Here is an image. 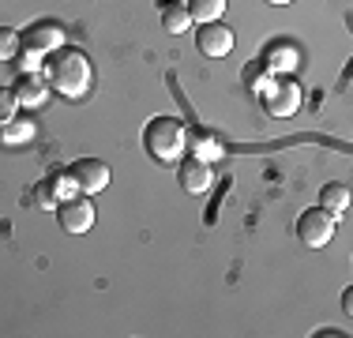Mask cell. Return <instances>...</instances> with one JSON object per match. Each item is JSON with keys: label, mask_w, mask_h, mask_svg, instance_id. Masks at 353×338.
<instances>
[{"label": "cell", "mask_w": 353, "mask_h": 338, "mask_svg": "<svg viewBox=\"0 0 353 338\" xmlns=\"http://www.w3.org/2000/svg\"><path fill=\"white\" fill-rule=\"evenodd\" d=\"M196 49L203 57H225L233 49V30L225 27L222 19H214V23H199V30H196Z\"/></svg>", "instance_id": "52a82bcc"}, {"label": "cell", "mask_w": 353, "mask_h": 338, "mask_svg": "<svg viewBox=\"0 0 353 338\" xmlns=\"http://www.w3.org/2000/svg\"><path fill=\"white\" fill-rule=\"evenodd\" d=\"M72 192H75V184H72L68 169H64V173H53V177H46V181L38 184L34 199H38L46 210H57V203H61V199H68Z\"/></svg>", "instance_id": "30bf717a"}, {"label": "cell", "mask_w": 353, "mask_h": 338, "mask_svg": "<svg viewBox=\"0 0 353 338\" xmlns=\"http://www.w3.org/2000/svg\"><path fill=\"white\" fill-rule=\"evenodd\" d=\"M188 150H192V158H203V162H214V158H222V143L214 139V135H207V132H196L188 139Z\"/></svg>", "instance_id": "5bb4252c"}, {"label": "cell", "mask_w": 353, "mask_h": 338, "mask_svg": "<svg viewBox=\"0 0 353 338\" xmlns=\"http://www.w3.org/2000/svg\"><path fill=\"white\" fill-rule=\"evenodd\" d=\"M68 177H72L75 192L94 196V192H102L109 184V166L102 162V158H79V162L68 166Z\"/></svg>", "instance_id": "5b68a950"}, {"label": "cell", "mask_w": 353, "mask_h": 338, "mask_svg": "<svg viewBox=\"0 0 353 338\" xmlns=\"http://www.w3.org/2000/svg\"><path fill=\"white\" fill-rule=\"evenodd\" d=\"M46 87L49 83L41 79L38 72H23L12 90H15V98H19V106H41V101H46Z\"/></svg>", "instance_id": "8fae6325"}, {"label": "cell", "mask_w": 353, "mask_h": 338, "mask_svg": "<svg viewBox=\"0 0 353 338\" xmlns=\"http://www.w3.org/2000/svg\"><path fill=\"white\" fill-rule=\"evenodd\" d=\"M23 46L30 49V53H53V49L64 46V30L57 27V23H34L27 34H23Z\"/></svg>", "instance_id": "9c48e42d"}, {"label": "cell", "mask_w": 353, "mask_h": 338, "mask_svg": "<svg viewBox=\"0 0 353 338\" xmlns=\"http://www.w3.org/2000/svg\"><path fill=\"white\" fill-rule=\"evenodd\" d=\"M19 49H23V38H19V34L8 30V27H0V61L12 64L15 57H19Z\"/></svg>", "instance_id": "e0dca14e"}, {"label": "cell", "mask_w": 353, "mask_h": 338, "mask_svg": "<svg viewBox=\"0 0 353 338\" xmlns=\"http://www.w3.org/2000/svg\"><path fill=\"white\" fill-rule=\"evenodd\" d=\"M259 98H263V109L271 117H293L301 109V83H293L290 75H282V79L271 75V83L259 90Z\"/></svg>", "instance_id": "3957f363"}, {"label": "cell", "mask_w": 353, "mask_h": 338, "mask_svg": "<svg viewBox=\"0 0 353 338\" xmlns=\"http://www.w3.org/2000/svg\"><path fill=\"white\" fill-rule=\"evenodd\" d=\"M319 207L331 210V215L339 218L342 210H350V188H346V184H339V181L323 184V192H319Z\"/></svg>", "instance_id": "4fadbf2b"}, {"label": "cell", "mask_w": 353, "mask_h": 338, "mask_svg": "<svg viewBox=\"0 0 353 338\" xmlns=\"http://www.w3.org/2000/svg\"><path fill=\"white\" fill-rule=\"evenodd\" d=\"M19 68H23V72H38V68H41V53H30V49H27V61H19Z\"/></svg>", "instance_id": "ffe728a7"}, {"label": "cell", "mask_w": 353, "mask_h": 338, "mask_svg": "<svg viewBox=\"0 0 353 338\" xmlns=\"http://www.w3.org/2000/svg\"><path fill=\"white\" fill-rule=\"evenodd\" d=\"M15 109H19V98H15V90H12V87H0V124L12 121Z\"/></svg>", "instance_id": "ac0fdd59"}, {"label": "cell", "mask_w": 353, "mask_h": 338, "mask_svg": "<svg viewBox=\"0 0 353 338\" xmlns=\"http://www.w3.org/2000/svg\"><path fill=\"white\" fill-rule=\"evenodd\" d=\"M57 215H61V226L68 233H87L94 226V203H90V196L75 192V196L57 203Z\"/></svg>", "instance_id": "8992f818"}, {"label": "cell", "mask_w": 353, "mask_h": 338, "mask_svg": "<svg viewBox=\"0 0 353 338\" xmlns=\"http://www.w3.org/2000/svg\"><path fill=\"white\" fill-rule=\"evenodd\" d=\"M41 72H46L49 90H57V95H64V98H83L90 90V79H94L87 53H79V49H64V46L53 49V53H46Z\"/></svg>", "instance_id": "6da1fadb"}, {"label": "cell", "mask_w": 353, "mask_h": 338, "mask_svg": "<svg viewBox=\"0 0 353 338\" xmlns=\"http://www.w3.org/2000/svg\"><path fill=\"white\" fill-rule=\"evenodd\" d=\"M293 64H297V61H293V49H290V46L274 49V53L267 57V68H279V72H290Z\"/></svg>", "instance_id": "d6986e66"}, {"label": "cell", "mask_w": 353, "mask_h": 338, "mask_svg": "<svg viewBox=\"0 0 353 338\" xmlns=\"http://www.w3.org/2000/svg\"><path fill=\"white\" fill-rule=\"evenodd\" d=\"M162 27L170 34H181L192 27V15H188V4L181 0H162Z\"/></svg>", "instance_id": "7c38bea8"}, {"label": "cell", "mask_w": 353, "mask_h": 338, "mask_svg": "<svg viewBox=\"0 0 353 338\" xmlns=\"http://www.w3.org/2000/svg\"><path fill=\"white\" fill-rule=\"evenodd\" d=\"M30 135H34V121H19V117H12V121L0 124V143H27Z\"/></svg>", "instance_id": "2e32d148"}, {"label": "cell", "mask_w": 353, "mask_h": 338, "mask_svg": "<svg viewBox=\"0 0 353 338\" xmlns=\"http://www.w3.org/2000/svg\"><path fill=\"white\" fill-rule=\"evenodd\" d=\"M267 4H293V0H267Z\"/></svg>", "instance_id": "44dd1931"}, {"label": "cell", "mask_w": 353, "mask_h": 338, "mask_svg": "<svg viewBox=\"0 0 353 338\" xmlns=\"http://www.w3.org/2000/svg\"><path fill=\"white\" fill-rule=\"evenodd\" d=\"M334 230H339V218L323 207H312L297 218V237L308 244V248H323V244L334 241Z\"/></svg>", "instance_id": "277c9868"}, {"label": "cell", "mask_w": 353, "mask_h": 338, "mask_svg": "<svg viewBox=\"0 0 353 338\" xmlns=\"http://www.w3.org/2000/svg\"><path fill=\"white\" fill-rule=\"evenodd\" d=\"M214 184V169L211 162H203V158H184L181 162V188L192 192V196H203V192H211Z\"/></svg>", "instance_id": "ba28073f"}, {"label": "cell", "mask_w": 353, "mask_h": 338, "mask_svg": "<svg viewBox=\"0 0 353 338\" xmlns=\"http://www.w3.org/2000/svg\"><path fill=\"white\" fill-rule=\"evenodd\" d=\"M143 147L158 158V162H176L188 150V132L176 117H154L143 128Z\"/></svg>", "instance_id": "7a4b0ae2"}, {"label": "cell", "mask_w": 353, "mask_h": 338, "mask_svg": "<svg viewBox=\"0 0 353 338\" xmlns=\"http://www.w3.org/2000/svg\"><path fill=\"white\" fill-rule=\"evenodd\" d=\"M222 12H225V0H188L192 23H214L222 19Z\"/></svg>", "instance_id": "9a60e30c"}]
</instances>
